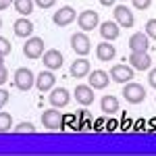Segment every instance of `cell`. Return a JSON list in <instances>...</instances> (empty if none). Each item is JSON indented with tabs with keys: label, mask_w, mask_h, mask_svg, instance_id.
<instances>
[{
	"label": "cell",
	"mask_w": 156,
	"mask_h": 156,
	"mask_svg": "<svg viewBox=\"0 0 156 156\" xmlns=\"http://www.w3.org/2000/svg\"><path fill=\"white\" fill-rule=\"evenodd\" d=\"M123 98H125L129 104H140V102H144V100H146L144 85L133 83V81L125 83V87H123Z\"/></svg>",
	"instance_id": "6da1fadb"
},
{
	"label": "cell",
	"mask_w": 156,
	"mask_h": 156,
	"mask_svg": "<svg viewBox=\"0 0 156 156\" xmlns=\"http://www.w3.org/2000/svg\"><path fill=\"white\" fill-rule=\"evenodd\" d=\"M12 79H15V85H17L21 92H29V90L36 85V77H34V73L29 71L27 67H21V69H17Z\"/></svg>",
	"instance_id": "7a4b0ae2"
},
{
	"label": "cell",
	"mask_w": 156,
	"mask_h": 156,
	"mask_svg": "<svg viewBox=\"0 0 156 156\" xmlns=\"http://www.w3.org/2000/svg\"><path fill=\"white\" fill-rule=\"evenodd\" d=\"M71 48L75 54H79V56H85V54H90V50H92V42H90V37L85 31H77V34H73L71 36Z\"/></svg>",
	"instance_id": "3957f363"
},
{
	"label": "cell",
	"mask_w": 156,
	"mask_h": 156,
	"mask_svg": "<svg viewBox=\"0 0 156 156\" xmlns=\"http://www.w3.org/2000/svg\"><path fill=\"white\" fill-rule=\"evenodd\" d=\"M133 77H135V69L131 65H115L110 69V79L117 83H129Z\"/></svg>",
	"instance_id": "277c9868"
},
{
	"label": "cell",
	"mask_w": 156,
	"mask_h": 156,
	"mask_svg": "<svg viewBox=\"0 0 156 156\" xmlns=\"http://www.w3.org/2000/svg\"><path fill=\"white\" fill-rule=\"evenodd\" d=\"M77 23H79V27H81V31H92V29H96L98 25H100V17H98L96 11H92V9H87V11H83L79 17H77Z\"/></svg>",
	"instance_id": "5b68a950"
},
{
	"label": "cell",
	"mask_w": 156,
	"mask_h": 156,
	"mask_svg": "<svg viewBox=\"0 0 156 156\" xmlns=\"http://www.w3.org/2000/svg\"><path fill=\"white\" fill-rule=\"evenodd\" d=\"M23 54L27 58H40L44 54V40L42 37H29L23 44Z\"/></svg>",
	"instance_id": "8992f818"
},
{
	"label": "cell",
	"mask_w": 156,
	"mask_h": 156,
	"mask_svg": "<svg viewBox=\"0 0 156 156\" xmlns=\"http://www.w3.org/2000/svg\"><path fill=\"white\" fill-rule=\"evenodd\" d=\"M69 100H71V94L65 87H52L48 94V102H50V106H54V108H65L69 104Z\"/></svg>",
	"instance_id": "52a82bcc"
},
{
	"label": "cell",
	"mask_w": 156,
	"mask_h": 156,
	"mask_svg": "<svg viewBox=\"0 0 156 156\" xmlns=\"http://www.w3.org/2000/svg\"><path fill=\"white\" fill-rule=\"evenodd\" d=\"M115 21L123 27V29H129V27H133V23H135V17H133V12L125 6V4H119V6H115Z\"/></svg>",
	"instance_id": "ba28073f"
},
{
	"label": "cell",
	"mask_w": 156,
	"mask_h": 156,
	"mask_svg": "<svg viewBox=\"0 0 156 156\" xmlns=\"http://www.w3.org/2000/svg\"><path fill=\"white\" fill-rule=\"evenodd\" d=\"M42 123H44V127L46 129H60L62 127V115H60V110L52 106L50 110H44L42 112Z\"/></svg>",
	"instance_id": "9c48e42d"
},
{
	"label": "cell",
	"mask_w": 156,
	"mask_h": 156,
	"mask_svg": "<svg viewBox=\"0 0 156 156\" xmlns=\"http://www.w3.org/2000/svg\"><path fill=\"white\" fill-rule=\"evenodd\" d=\"M52 21L56 27H67V25H71L75 21V11H73V6H62L58 11L54 12V17H52Z\"/></svg>",
	"instance_id": "30bf717a"
},
{
	"label": "cell",
	"mask_w": 156,
	"mask_h": 156,
	"mask_svg": "<svg viewBox=\"0 0 156 156\" xmlns=\"http://www.w3.org/2000/svg\"><path fill=\"white\" fill-rule=\"evenodd\" d=\"M129 65H131L135 71H148L152 67V58L148 56V52H131Z\"/></svg>",
	"instance_id": "8fae6325"
},
{
	"label": "cell",
	"mask_w": 156,
	"mask_h": 156,
	"mask_svg": "<svg viewBox=\"0 0 156 156\" xmlns=\"http://www.w3.org/2000/svg\"><path fill=\"white\" fill-rule=\"evenodd\" d=\"M73 94H75V100H77L81 106H90V104L94 102V98H96L92 85H77Z\"/></svg>",
	"instance_id": "7c38bea8"
},
{
	"label": "cell",
	"mask_w": 156,
	"mask_h": 156,
	"mask_svg": "<svg viewBox=\"0 0 156 156\" xmlns=\"http://www.w3.org/2000/svg\"><path fill=\"white\" fill-rule=\"evenodd\" d=\"M129 48H131V52H148V48H150L148 34H142V31L133 34L129 37Z\"/></svg>",
	"instance_id": "4fadbf2b"
},
{
	"label": "cell",
	"mask_w": 156,
	"mask_h": 156,
	"mask_svg": "<svg viewBox=\"0 0 156 156\" xmlns=\"http://www.w3.org/2000/svg\"><path fill=\"white\" fill-rule=\"evenodd\" d=\"M42 62L48 67L50 71H56V69L62 67V52H58V50H46L42 54Z\"/></svg>",
	"instance_id": "5bb4252c"
},
{
	"label": "cell",
	"mask_w": 156,
	"mask_h": 156,
	"mask_svg": "<svg viewBox=\"0 0 156 156\" xmlns=\"http://www.w3.org/2000/svg\"><path fill=\"white\" fill-rule=\"evenodd\" d=\"M87 75H90V60L83 58V56H79L77 60H73L71 77H75V79H83V77H87Z\"/></svg>",
	"instance_id": "9a60e30c"
},
{
	"label": "cell",
	"mask_w": 156,
	"mask_h": 156,
	"mask_svg": "<svg viewBox=\"0 0 156 156\" xmlns=\"http://www.w3.org/2000/svg\"><path fill=\"white\" fill-rule=\"evenodd\" d=\"M121 34V25L117 21H104V23L100 25V36L102 40H108V42H112V40H117Z\"/></svg>",
	"instance_id": "2e32d148"
},
{
	"label": "cell",
	"mask_w": 156,
	"mask_h": 156,
	"mask_svg": "<svg viewBox=\"0 0 156 156\" xmlns=\"http://www.w3.org/2000/svg\"><path fill=\"white\" fill-rule=\"evenodd\" d=\"M110 83V73L106 71H90V85L94 90H104Z\"/></svg>",
	"instance_id": "e0dca14e"
},
{
	"label": "cell",
	"mask_w": 156,
	"mask_h": 156,
	"mask_svg": "<svg viewBox=\"0 0 156 156\" xmlns=\"http://www.w3.org/2000/svg\"><path fill=\"white\" fill-rule=\"evenodd\" d=\"M54 83H56V77H54L50 71H42L36 77V87L40 90V92H50V90L54 87Z\"/></svg>",
	"instance_id": "ac0fdd59"
},
{
	"label": "cell",
	"mask_w": 156,
	"mask_h": 156,
	"mask_svg": "<svg viewBox=\"0 0 156 156\" xmlns=\"http://www.w3.org/2000/svg\"><path fill=\"white\" fill-rule=\"evenodd\" d=\"M115 54H117V48H115L112 44H108V40H104L102 44H98V48H96L98 60H102V62L112 60V58H115Z\"/></svg>",
	"instance_id": "d6986e66"
},
{
	"label": "cell",
	"mask_w": 156,
	"mask_h": 156,
	"mask_svg": "<svg viewBox=\"0 0 156 156\" xmlns=\"http://www.w3.org/2000/svg\"><path fill=\"white\" fill-rule=\"evenodd\" d=\"M15 34H17L19 37H31V34H34L31 21H27L25 17H21L19 21H15Z\"/></svg>",
	"instance_id": "ffe728a7"
},
{
	"label": "cell",
	"mask_w": 156,
	"mask_h": 156,
	"mask_svg": "<svg viewBox=\"0 0 156 156\" xmlns=\"http://www.w3.org/2000/svg\"><path fill=\"white\" fill-rule=\"evenodd\" d=\"M12 4H15V11L19 12L21 17H27V15H31L34 12V0H12Z\"/></svg>",
	"instance_id": "44dd1931"
},
{
	"label": "cell",
	"mask_w": 156,
	"mask_h": 156,
	"mask_svg": "<svg viewBox=\"0 0 156 156\" xmlns=\"http://www.w3.org/2000/svg\"><path fill=\"white\" fill-rule=\"evenodd\" d=\"M100 106H102V110L106 115H115L119 110V100H117V96H104L102 102H100Z\"/></svg>",
	"instance_id": "7402d4cb"
},
{
	"label": "cell",
	"mask_w": 156,
	"mask_h": 156,
	"mask_svg": "<svg viewBox=\"0 0 156 156\" xmlns=\"http://www.w3.org/2000/svg\"><path fill=\"white\" fill-rule=\"evenodd\" d=\"M12 129V117L9 112H2L0 110V133H6Z\"/></svg>",
	"instance_id": "603a6c76"
},
{
	"label": "cell",
	"mask_w": 156,
	"mask_h": 156,
	"mask_svg": "<svg viewBox=\"0 0 156 156\" xmlns=\"http://www.w3.org/2000/svg\"><path fill=\"white\" fill-rule=\"evenodd\" d=\"M12 131L15 133H36V127H34V123H27V121H21L17 127H12Z\"/></svg>",
	"instance_id": "cb8c5ba5"
},
{
	"label": "cell",
	"mask_w": 156,
	"mask_h": 156,
	"mask_svg": "<svg viewBox=\"0 0 156 156\" xmlns=\"http://www.w3.org/2000/svg\"><path fill=\"white\" fill-rule=\"evenodd\" d=\"M146 34H148V37L156 40V19H150V21L146 23Z\"/></svg>",
	"instance_id": "d4e9b609"
},
{
	"label": "cell",
	"mask_w": 156,
	"mask_h": 156,
	"mask_svg": "<svg viewBox=\"0 0 156 156\" xmlns=\"http://www.w3.org/2000/svg\"><path fill=\"white\" fill-rule=\"evenodd\" d=\"M133 6L137 9V11H146V9H150V4H152V0H131Z\"/></svg>",
	"instance_id": "484cf974"
},
{
	"label": "cell",
	"mask_w": 156,
	"mask_h": 156,
	"mask_svg": "<svg viewBox=\"0 0 156 156\" xmlns=\"http://www.w3.org/2000/svg\"><path fill=\"white\" fill-rule=\"evenodd\" d=\"M11 42H9V40H6V37H2L0 36V52H2V54H4V56H6V54H9V52H11Z\"/></svg>",
	"instance_id": "4316f807"
},
{
	"label": "cell",
	"mask_w": 156,
	"mask_h": 156,
	"mask_svg": "<svg viewBox=\"0 0 156 156\" xmlns=\"http://www.w3.org/2000/svg\"><path fill=\"white\" fill-rule=\"evenodd\" d=\"M34 2H36V4L40 6V9H52L56 0H34Z\"/></svg>",
	"instance_id": "83f0119b"
},
{
	"label": "cell",
	"mask_w": 156,
	"mask_h": 156,
	"mask_svg": "<svg viewBox=\"0 0 156 156\" xmlns=\"http://www.w3.org/2000/svg\"><path fill=\"white\" fill-rule=\"evenodd\" d=\"M6 102H9V92L0 87V110H2V106H4Z\"/></svg>",
	"instance_id": "f1b7e54d"
},
{
	"label": "cell",
	"mask_w": 156,
	"mask_h": 156,
	"mask_svg": "<svg viewBox=\"0 0 156 156\" xmlns=\"http://www.w3.org/2000/svg\"><path fill=\"white\" fill-rule=\"evenodd\" d=\"M6 79H9V71H6V65H4V67H0V85L6 83Z\"/></svg>",
	"instance_id": "f546056e"
},
{
	"label": "cell",
	"mask_w": 156,
	"mask_h": 156,
	"mask_svg": "<svg viewBox=\"0 0 156 156\" xmlns=\"http://www.w3.org/2000/svg\"><path fill=\"white\" fill-rule=\"evenodd\" d=\"M148 81H150L152 87H156V69H152V71L148 73Z\"/></svg>",
	"instance_id": "4dcf8cb0"
},
{
	"label": "cell",
	"mask_w": 156,
	"mask_h": 156,
	"mask_svg": "<svg viewBox=\"0 0 156 156\" xmlns=\"http://www.w3.org/2000/svg\"><path fill=\"white\" fill-rule=\"evenodd\" d=\"M11 2H12V0H0V11H6Z\"/></svg>",
	"instance_id": "1f68e13d"
},
{
	"label": "cell",
	"mask_w": 156,
	"mask_h": 156,
	"mask_svg": "<svg viewBox=\"0 0 156 156\" xmlns=\"http://www.w3.org/2000/svg\"><path fill=\"white\" fill-rule=\"evenodd\" d=\"M115 2H117V0H100V4H102V6H112Z\"/></svg>",
	"instance_id": "d6a6232c"
},
{
	"label": "cell",
	"mask_w": 156,
	"mask_h": 156,
	"mask_svg": "<svg viewBox=\"0 0 156 156\" xmlns=\"http://www.w3.org/2000/svg\"><path fill=\"white\" fill-rule=\"evenodd\" d=\"M0 67H4V54L0 52Z\"/></svg>",
	"instance_id": "836d02e7"
},
{
	"label": "cell",
	"mask_w": 156,
	"mask_h": 156,
	"mask_svg": "<svg viewBox=\"0 0 156 156\" xmlns=\"http://www.w3.org/2000/svg\"><path fill=\"white\" fill-rule=\"evenodd\" d=\"M0 27H2V19H0Z\"/></svg>",
	"instance_id": "e575fe53"
}]
</instances>
